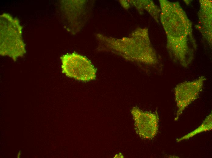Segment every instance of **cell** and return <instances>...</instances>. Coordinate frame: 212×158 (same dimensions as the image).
<instances>
[{
  "label": "cell",
  "instance_id": "obj_1",
  "mask_svg": "<svg viewBox=\"0 0 212 158\" xmlns=\"http://www.w3.org/2000/svg\"><path fill=\"white\" fill-rule=\"evenodd\" d=\"M23 27L19 20L4 13L0 16V55L15 61L26 53L22 37Z\"/></svg>",
  "mask_w": 212,
  "mask_h": 158
},
{
  "label": "cell",
  "instance_id": "obj_2",
  "mask_svg": "<svg viewBox=\"0 0 212 158\" xmlns=\"http://www.w3.org/2000/svg\"><path fill=\"white\" fill-rule=\"evenodd\" d=\"M168 2L166 10L168 20L166 30L168 40L175 42H191L188 40L189 36H192L191 23L179 3Z\"/></svg>",
  "mask_w": 212,
  "mask_h": 158
},
{
  "label": "cell",
  "instance_id": "obj_3",
  "mask_svg": "<svg viewBox=\"0 0 212 158\" xmlns=\"http://www.w3.org/2000/svg\"><path fill=\"white\" fill-rule=\"evenodd\" d=\"M60 59L62 72L68 77L83 81L95 79L97 69L86 57L73 53L63 55Z\"/></svg>",
  "mask_w": 212,
  "mask_h": 158
},
{
  "label": "cell",
  "instance_id": "obj_4",
  "mask_svg": "<svg viewBox=\"0 0 212 158\" xmlns=\"http://www.w3.org/2000/svg\"><path fill=\"white\" fill-rule=\"evenodd\" d=\"M206 80L204 76H201L192 81L181 82L175 87V98L178 108L175 121L178 119L185 108L197 98Z\"/></svg>",
  "mask_w": 212,
  "mask_h": 158
},
{
  "label": "cell",
  "instance_id": "obj_5",
  "mask_svg": "<svg viewBox=\"0 0 212 158\" xmlns=\"http://www.w3.org/2000/svg\"><path fill=\"white\" fill-rule=\"evenodd\" d=\"M134 122L136 132L141 138L151 139L157 135L158 129L157 113L143 112L137 107L131 111Z\"/></svg>",
  "mask_w": 212,
  "mask_h": 158
},
{
  "label": "cell",
  "instance_id": "obj_6",
  "mask_svg": "<svg viewBox=\"0 0 212 158\" xmlns=\"http://www.w3.org/2000/svg\"><path fill=\"white\" fill-rule=\"evenodd\" d=\"M211 112L203 121L201 124L197 128L185 136L177 139L176 141L179 142L188 139L200 133L211 130L212 129V117Z\"/></svg>",
  "mask_w": 212,
  "mask_h": 158
},
{
  "label": "cell",
  "instance_id": "obj_7",
  "mask_svg": "<svg viewBox=\"0 0 212 158\" xmlns=\"http://www.w3.org/2000/svg\"><path fill=\"white\" fill-rule=\"evenodd\" d=\"M123 156L121 153H119V154H116L114 156V158H122Z\"/></svg>",
  "mask_w": 212,
  "mask_h": 158
},
{
  "label": "cell",
  "instance_id": "obj_8",
  "mask_svg": "<svg viewBox=\"0 0 212 158\" xmlns=\"http://www.w3.org/2000/svg\"><path fill=\"white\" fill-rule=\"evenodd\" d=\"M21 155V152L20 151H19L16 157L17 158H19L20 157V155Z\"/></svg>",
  "mask_w": 212,
  "mask_h": 158
}]
</instances>
